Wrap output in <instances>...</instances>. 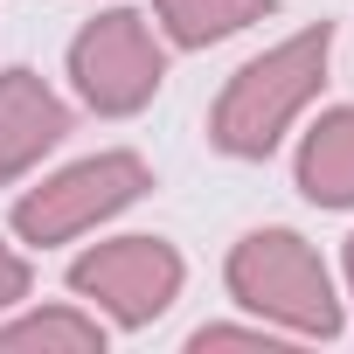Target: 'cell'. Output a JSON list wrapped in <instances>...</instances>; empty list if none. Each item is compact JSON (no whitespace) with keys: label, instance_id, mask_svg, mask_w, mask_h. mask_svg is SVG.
<instances>
[{"label":"cell","instance_id":"11","mask_svg":"<svg viewBox=\"0 0 354 354\" xmlns=\"http://www.w3.org/2000/svg\"><path fill=\"white\" fill-rule=\"evenodd\" d=\"M21 299H28V257L15 243H0V313L21 306Z\"/></svg>","mask_w":354,"mask_h":354},{"label":"cell","instance_id":"4","mask_svg":"<svg viewBox=\"0 0 354 354\" xmlns=\"http://www.w3.org/2000/svg\"><path fill=\"white\" fill-rule=\"evenodd\" d=\"M153 188V167L139 153H91V160H70L56 167L42 188H28L15 202V236L35 243V250H56V243H77L84 230L125 216L139 195Z\"/></svg>","mask_w":354,"mask_h":354},{"label":"cell","instance_id":"9","mask_svg":"<svg viewBox=\"0 0 354 354\" xmlns=\"http://www.w3.org/2000/svg\"><path fill=\"white\" fill-rule=\"evenodd\" d=\"M104 347V326L77 306H49V313H21L0 326V354H91Z\"/></svg>","mask_w":354,"mask_h":354},{"label":"cell","instance_id":"12","mask_svg":"<svg viewBox=\"0 0 354 354\" xmlns=\"http://www.w3.org/2000/svg\"><path fill=\"white\" fill-rule=\"evenodd\" d=\"M347 299H354V236H347Z\"/></svg>","mask_w":354,"mask_h":354},{"label":"cell","instance_id":"6","mask_svg":"<svg viewBox=\"0 0 354 354\" xmlns=\"http://www.w3.org/2000/svg\"><path fill=\"white\" fill-rule=\"evenodd\" d=\"M63 132H70V104L35 70H21V63L0 70V188L21 181L42 153H56Z\"/></svg>","mask_w":354,"mask_h":354},{"label":"cell","instance_id":"5","mask_svg":"<svg viewBox=\"0 0 354 354\" xmlns=\"http://www.w3.org/2000/svg\"><path fill=\"white\" fill-rule=\"evenodd\" d=\"M181 278H188V264L167 236H111L70 264V292L91 299L111 326H153L181 299Z\"/></svg>","mask_w":354,"mask_h":354},{"label":"cell","instance_id":"3","mask_svg":"<svg viewBox=\"0 0 354 354\" xmlns=\"http://www.w3.org/2000/svg\"><path fill=\"white\" fill-rule=\"evenodd\" d=\"M70 84L97 118H132L167 84V35L139 8H104L70 35Z\"/></svg>","mask_w":354,"mask_h":354},{"label":"cell","instance_id":"1","mask_svg":"<svg viewBox=\"0 0 354 354\" xmlns=\"http://www.w3.org/2000/svg\"><path fill=\"white\" fill-rule=\"evenodd\" d=\"M326 63H333V28H326V21L285 35V42L264 49V56H250V63L223 84V97H216V111H209V146L230 153V160H271L278 139L299 125V111L319 97Z\"/></svg>","mask_w":354,"mask_h":354},{"label":"cell","instance_id":"2","mask_svg":"<svg viewBox=\"0 0 354 354\" xmlns=\"http://www.w3.org/2000/svg\"><path fill=\"white\" fill-rule=\"evenodd\" d=\"M223 278H230V299L243 313H257L264 326H278V333H299V340H333L340 333V292H333L319 250L299 230L236 236Z\"/></svg>","mask_w":354,"mask_h":354},{"label":"cell","instance_id":"8","mask_svg":"<svg viewBox=\"0 0 354 354\" xmlns=\"http://www.w3.org/2000/svg\"><path fill=\"white\" fill-rule=\"evenodd\" d=\"M278 0H153V21L174 49H216L243 28H257Z\"/></svg>","mask_w":354,"mask_h":354},{"label":"cell","instance_id":"10","mask_svg":"<svg viewBox=\"0 0 354 354\" xmlns=\"http://www.w3.org/2000/svg\"><path fill=\"white\" fill-rule=\"evenodd\" d=\"M195 347H202V354H209V347H264V354H271V347H278V326H202Z\"/></svg>","mask_w":354,"mask_h":354},{"label":"cell","instance_id":"7","mask_svg":"<svg viewBox=\"0 0 354 354\" xmlns=\"http://www.w3.org/2000/svg\"><path fill=\"white\" fill-rule=\"evenodd\" d=\"M292 174L313 209H354V104H333L306 125Z\"/></svg>","mask_w":354,"mask_h":354}]
</instances>
